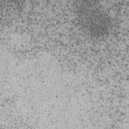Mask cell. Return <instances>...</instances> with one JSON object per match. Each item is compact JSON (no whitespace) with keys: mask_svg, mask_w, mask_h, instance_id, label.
<instances>
[{"mask_svg":"<svg viewBox=\"0 0 129 129\" xmlns=\"http://www.w3.org/2000/svg\"><path fill=\"white\" fill-rule=\"evenodd\" d=\"M79 15L84 27L92 33H104L107 29L109 21L105 15L98 9L87 7L80 12Z\"/></svg>","mask_w":129,"mask_h":129,"instance_id":"obj_1","label":"cell"}]
</instances>
